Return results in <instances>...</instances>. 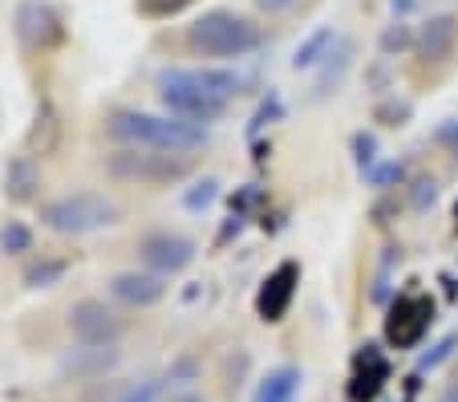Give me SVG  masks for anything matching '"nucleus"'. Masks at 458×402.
<instances>
[{
	"mask_svg": "<svg viewBox=\"0 0 458 402\" xmlns=\"http://www.w3.org/2000/svg\"><path fill=\"white\" fill-rule=\"evenodd\" d=\"M106 134L126 147L139 150H166V155H187L208 142V126L182 123L171 114H150V110H114L106 118Z\"/></svg>",
	"mask_w": 458,
	"mask_h": 402,
	"instance_id": "obj_1",
	"label": "nucleus"
},
{
	"mask_svg": "<svg viewBox=\"0 0 458 402\" xmlns=\"http://www.w3.org/2000/svg\"><path fill=\"white\" fill-rule=\"evenodd\" d=\"M187 45L199 57H216V62H232V57H248L251 49L264 45V33L251 17L232 9H208L187 25Z\"/></svg>",
	"mask_w": 458,
	"mask_h": 402,
	"instance_id": "obj_2",
	"label": "nucleus"
},
{
	"mask_svg": "<svg viewBox=\"0 0 458 402\" xmlns=\"http://www.w3.org/2000/svg\"><path fill=\"white\" fill-rule=\"evenodd\" d=\"M118 203L98 192H65L57 200L41 203V224L57 236H89V232L118 224Z\"/></svg>",
	"mask_w": 458,
	"mask_h": 402,
	"instance_id": "obj_3",
	"label": "nucleus"
},
{
	"mask_svg": "<svg viewBox=\"0 0 458 402\" xmlns=\"http://www.w3.org/2000/svg\"><path fill=\"white\" fill-rule=\"evenodd\" d=\"M158 102H163V110L171 118H182V123H195V126L216 123L227 110L224 98L203 94L195 86V78H191V70H182V65H171V70L158 73Z\"/></svg>",
	"mask_w": 458,
	"mask_h": 402,
	"instance_id": "obj_4",
	"label": "nucleus"
},
{
	"mask_svg": "<svg viewBox=\"0 0 458 402\" xmlns=\"http://www.w3.org/2000/svg\"><path fill=\"white\" fill-rule=\"evenodd\" d=\"M106 171L126 184H147V187H171L191 175V163L182 155H166V150H139L122 147L106 158Z\"/></svg>",
	"mask_w": 458,
	"mask_h": 402,
	"instance_id": "obj_5",
	"label": "nucleus"
},
{
	"mask_svg": "<svg viewBox=\"0 0 458 402\" xmlns=\"http://www.w3.org/2000/svg\"><path fill=\"white\" fill-rule=\"evenodd\" d=\"M434 313H438V305H434L430 293H422V289L398 293L386 313V341L394 350H414L418 341L430 333Z\"/></svg>",
	"mask_w": 458,
	"mask_h": 402,
	"instance_id": "obj_6",
	"label": "nucleus"
},
{
	"mask_svg": "<svg viewBox=\"0 0 458 402\" xmlns=\"http://www.w3.org/2000/svg\"><path fill=\"white\" fill-rule=\"evenodd\" d=\"M195 256H199V244L182 232H171V227H155V232L139 236V261L158 277H174V272L191 269Z\"/></svg>",
	"mask_w": 458,
	"mask_h": 402,
	"instance_id": "obj_7",
	"label": "nucleus"
},
{
	"mask_svg": "<svg viewBox=\"0 0 458 402\" xmlns=\"http://www.w3.org/2000/svg\"><path fill=\"white\" fill-rule=\"evenodd\" d=\"M13 29H17V41L25 53H45L57 49L65 41V25H61L57 9L49 0H21L17 17H13Z\"/></svg>",
	"mask_w": 458,
	"mask_h": 402,
	"instance_id": "obj_8",
	"label": "nucleus"
},
{
	"mask_svg": "<svg viewBox=\"0 0 458 402\" xmlns=\"http://www.w3.org/2000/svg\"><path fill=\"white\" fill-rule=\"evenodd\" d=\"M296 285H301V264L296 261H284L268 272V280L259 285L256 293V317L264 325H276L288 317V305L296 297Z\"/></svg>",
	"mask_w": 458,
	"mask_h": 402,
	"instance_id": "obj_9",
	"label": "nucleus"
},
{
	"mask_svg": "<svg viewBox=\"0 0 458 402\" xmlns=\"http://www.w3.org/2000/svg\"><path fill=\"white\" fill-rule=\"evenodd\" d=\"M70 333L81 346H114L122 333V321L114 317V309H106V301H73L70 305Z\"/></svg>",
	"mask_w": 458,
	"mask_h": 402,
	"instance_id": "obj_10",
	"label": "nucleus"
},
{
	"mask_svg": "<svg viewBox=\"0 0 458 402\" xmlns=\"http://www.w3.org/2000/svg\"><path fill=\"white\" fill-rule=\"evenodd\" d=\"M166 277H158V272H150V269H130V272H114L110 277V297L114 301H122V305H130V309H150V305H158V301L166 297Z\"/></svg>",
	"mask_w": 458,
	"mask_h": 402,
	"instance_id": "obj_11",
	"label": "nucleus"
},
{
	"mask_svg": "<svg viewBox=\"0 0 458 402\" xmlns=\"http://www.w3.org/2000/svg\"><path fill=\"white\" fill-rule=\"evenodd\" d=\"M386 378H389L386 354H381L373 341H365L353 358V378H349V386H345V398L349 402H373L381 394V386H386Z\"/></svg>",
	"mask_w": 458,
	"mask_h": 402,
	"instance_id": "obj_12",
	"label": "nucleus"
},
{
	"mask_svg": "<svg viewBox=\"0 0 458 402\" xmlns=\"http://www.w3.org/2000/svg\"><path fill=\"white\" fill-rule=\"evenodd\" d=\"M458 45V17L454 13H434L430 21H422L418 29V53L422 62H446Z\"/></svg>",
	"mask_w": 458,
	"mask_h": 402,
	"instance_id": "obj_13",
	"label": "nucleus"
},
{
	"mask_svg": "<svg viewBox=\"0 0 458 402\" xmlns=\"http://www.w3.org/2000/svg\"><path fill=\"white\" fill-rule=\"evenodd\" d=\"M41 192V167L33 155H17L4 163V200L9 203H33Z\"/></svg>",
	"mask_w": 458,
	"mask_h": 402,
	"instance_id": "obj_14",
	"label": "nucleus"
},
{
	"mask_svg": "<svg viewBox=\"0 0 458 402\" xmlns=\"http://www.w3.org/2000/svg\"><path fill=\"white\" fill-rule=\"evenodd\" d=\"M114 366H118V350L114 346H81V350L61 358V374H73V378H98Z\"/></svg>",
	"mask_w": 458,
	"mask_h": 402,
	"instance_id": "obj_15",
	"label": "nucleus"
},
{
	"mask_svg": "<svg viewBox=\"0 0 458 402\" xmlns=\"http://www.w3.org/2000/svg\"><path fill=\"white\" fill-rule=\"evenodd\" d=\"M353 65V41L349 37H337V45H333V53L320 62V73H317V86H312V98H325L329 90L341 86V78H345V70Z\"/></svg>",
	"mask_w": 458,
	"mask_h": 402,
	"instance_id": "obj_16",
	"label": "nucleus"
},
{
	"mask_svg": "<svg viewBox=\"0 0 458 402\" xmlns=\"http://www.w3.org/2000/svg\"><path fill=\"white\" fill-rule=\"evenodd\" d=\"M301 394V370L296 366H276L264 374V382L256 386L251 402H293Z\"/></svg>",
	"mask_w": 458,
	"mask_h": 402,
	"instance_id": "obj_17",
	"label": "nucleus"
},
{
	"mask_svg": "<svg viewBox=\"0 0 458 402\" xmlns=\"http://www.w3.org/2000/svg\"><path fill=\"white\" fill-rule=\"evenodd\" d=\"M333 45H337V33H333V25L312 29V33L304 37L301 45H296L293 70H312V65H320V62H325V57L333 53Z\"/></svg>",
	"mask_w": 458,
	"mask_h": 402,
	"instance_id": "obj_18",
	"label": "nucleus"
},
{
	"mask_svg": "<svg viewBox=\"0 0 458 402\" xmlns=\"http://www.w3.org/2000/svg\"><path fill=\"white\" fill-rule=\"evenodd\" d=\"M191 78H195V86L203 90V94H211V98H232V94H240V86H243V78L235 70H224V65H203V70H191Z\"/></svg>",
	"mask_w": 458,
	"mask_h": 402,
	"instance_id": "obj_19",
	"label": "nucleus"
},
{
	"mask_svg": "<svg viewBox=\"0 0 458 402\" xmlns=\"http://www.w3.org/2000/svg\"><path fill=\"white\" fill-rule=\"evenodd\" d=\"M57 134H61L57 114H53L49 102H41V106H37V118H33V131H29V150H41V155H49V150L57 147Z\"/></svg>",
	"mask_w": 458,
	"mask_h": 402,
	"instance_id": "obj_20",
	"label": "nucleus"
},
{
	"mask_svg": "<svg viewBox=\"0 0 458 402\" xmlns=\"http://www.w3.org/2000/svg\"><path fill=\"white\" fill-rule=\"evenodd\" d=\"M65 272H70V264L61 261V256H41V261H33L25 269V285L29 289H53Z\"/></svg>",
	"mask_w": 458,
	"mask_h": 402,
	"instance_id": "obj_21",
	"label": "nucleus"
},
{
	"mask_svg": "<svg viewBox=\"0 0 458 402\" xmlns=\"http://www.w3.org/2000/svg\"><path fill=\"white\" fill-rule=\"evenodd\" d=\"M33 248V227L25 219H4L0 227V252L4 256H25Z\"/></svg>",
	"mask_w": 458,
	"mask_h": 402,
	"instance_id": "obj_22",
	"label": "nucleus"
},
{
	"mask_svg": "<svg viewBox=\"0 0 458 402\" xmlns=\"http://www.w3.org/2000/svg\"><path fill=\"white\" fill-rule=\"evenodd\" d=\"M216 200H219V179L216 175L195 179V184L182 192V208H187V211H208Z\"/></svg>",
	"mask_w": 458,
	"mask_h": 402,
	"instance_id": "obj_23",
	"label": "nucleus"
},
{
	"mask_svg": "<svg viewBox=\"0 0 458 402\" xmlns=\"http://www.w3.org/2000/svg\"><path fill=\"white\" fill-rule=\"evenodd\" d=\"M377 45L386 57H398V53H406L410 45H418V33L406 25V21H394V25H386V33H381Z\"/></svg>",
	"mask_w": 458,
	"mask_h": 402,
	"instance_id": "obj_24",
	"label": "nucleus"
},
{
	"mask_svg": "<svg viewBox=\"0 0 458 402\" xmlns=\"http://www.w3.org/2000/svg\"><path fill=\"white\" fill-rule=\"evenodd\" d=\"M454 350H458V333H446V338H442V341H434L430 350H426L422 358H418V374H426V370H438L442 362H446Z\"/></svg>",
	"mask_w": 458,
	"mask_h": 402,
	"instance_id": "obj_25",
	"label": "nucleus"
},
{
	"mask_svg": "<svg viewBox=\"0 0 458 402\" xmlns=\"http://www.w3.org/2000/svg\"><path fill=\"white\" fill-rule=\"evenodd\" d=\"M280 114H284V102H280V94H268V98H264V102H259V110L251 114L248 134H251V139H256V134L264 131V126H272V123H276Z\"/></svg>",
	"mask_w": 458,
	"mask_h": 402,
	"instance_id": "obj_26",
	"label": "nucleus"
},
{
	"mask_svg": "<svg viewBox=\"0 0 458 402\" xmlns=\"http://www.w3.org/2000/svg\"><path fill=\"white\" fill-rule=\"evenodd\" d=\"M353 158H357V171H361V175H369L373 167H377V139H373V134H365V131H357L353 134Z\"/></svg>",
	"mask_w": 458,
	"mask_h": 402,
	"instance_id": "obj_27",
	"label": "nucleus"
},
{
	"mask_svg": "<svg viewBox=\"0 0 458 402\" xmlns=\"http://www.w3.org/2000/svg\"><path fill=\"white\" fill-rule=\"evenodd\" d=\"M414 114V106L406 102V98H389V102H381L377 110H373V118L386 126H406V118Z\"/></svg>",
	"mask_w": 458,
	"mask_h": 402,
	"instance_id": "obj_28",
	"label": "nucleus"
},
{
	"mask_svg": "<svg viewBox=\"0 0 458 402\" xmlns=\"http://www.w3.org/2000/svg\"><path fill=\"white\" fill-rule=\"evenodd\" d=\"M166 390L163 378H147V382H134L118 394V402H158V394Z\"/></svg>",
	"mask_w": 458,
	"mask_h": 402,
	"instance_id": "obj_29",
	"label": "nucleus"
},
{
	"mask_svg": "<svg viewBox=\"0 0 458 402\" xmlns=\"http://www.w3.org/2000/svg\"><path fill=\"white\" fill-rule=\"evenodd\" d=\"M195 374H199V362L191 358V354H182V358L171 362V370L163 374V382L166 386H187V382H195Z\"/></svg>",
	"mask_w": 458,
	"mask_h": 402,
	"instance_id": "obj_30",
	"label": "nucleus"
},
{
	"mask_svg": "<svg viewBox=\"0 0 458 402\" xmlns=\"http://www.w3.org/2000/svg\"><path fill=\"white\" fill-rule=\"evenodd\" d=\"M365 179H369V187H394L406 179V163H377Z\"/></svg>",
	"mask_w": 458,
	"mask_h": 402,
	"instance_id": "obj_31",
	"label": "nucleus"
},
{
	"mask_svg": "<svg viewBox=\"0 0 458 402\" xmlns=\"http://www.w3.org/2000/svg\"><path fill=\"white\" fill-rule=\"evenodd\" d=\"M434 200H438V179H430V175L414 179V192H410V203H414L418 211H426Z\"/></svg>",
	"mask_w": 458,
	"mask_h": 402,
	"instance_id": "obj_32",
	"label": "nucleus"
},
{
	"mask_svg": "<svg viewBox=\"0 0 458 402\" xmlns=\"http://www.w3.org/2000/svg\"><path fill=\"white\" fill-rule=\"evenodd\" d=\"M187 4L191 0H139V9L147 13V17H179Z\"/></svg>",
	"mask_w": 458,
	"mask_h": 402,
	"instance_id": "obj_33",
	"label": "nucleus"
},
{
	"mask_svg": "<svg viewBox=\"0 0 458 402\" xmlns=\"http://www.w3.org/2000/svg\"><path fill=\"white\" fill-rule=\"evenodd\" d=\"M434 142H438V147H446L450 155L458 158V118H442V123L434 126Z\"/></svg>",
	"mask_w": 458,
	"mask_h": 402,
	"instance_id": "obj_34",
	"label": "nucleus"
},
{
	"mask_svg": "<svg viewBox=\"0 0 458 402\" xmlns=\"http://www.w3.org/2000/svg\"><path fill=\"white\" fill-rule=\"evenodd\" d=\"M256 4H259L264 13H284V9H293L296 0H256Z\"/></svg>",
	"mask_w": 458,
	"mask_h": 402,
	"instance_id": "obj_35",
	"label": "nucleus"
},
{
	"mask_svg": "<svg viewBox=\"0 0 458 402\" xmlns=\"http://www.w3.org/2000/svg\"><path fill=\"white\" fill-rule=\"evenodd\" d=\"M389 9H394V13H410V9H414V0H389Z\"/></svg>",
	"mask_w": 458,
	"mask_h": 402,
	"instance_id": "obj_36",
	"label": "nucleus"
},
{
	"mask_svg": "<svg viewBox=\"0 0 458 402\" xmlns=\"http://www.w3.org/2000/svg\"><path fill=\"white\" fill-rule=\"evenodd\" d=\"M171 402H203V398H199V394H191V390H187V394H179V398H171Z\"/></svg>",
	"mask_w": 458,
	"mask_h": 402,
	"instance_id": "obj_37",
	"label": "nucleus"
},
{
	"mask_svg": "<svg viewBox=\"0 0 458 402\" xmlns=\"http://www.w3.org/2000/svg\"><path fill=\"white\" fill-rule=\"evenodd\" d=\"M442 402H458V386H454L450 394H442Z\"/></svg>",
	"mask_w": 458,
	"mask_h": 402,
	"instance_id": "obj_38",
	"label": "nucleus"
}]
</instances>
